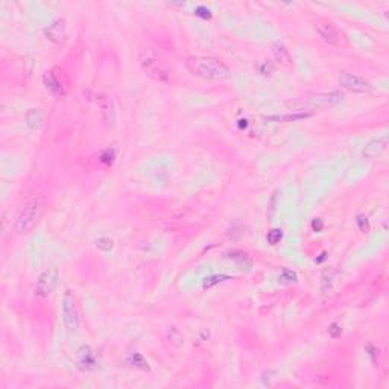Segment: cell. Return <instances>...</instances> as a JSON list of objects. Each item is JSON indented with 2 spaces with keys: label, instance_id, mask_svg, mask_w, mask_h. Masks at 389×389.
Segmentation results:
<instances>
[{
  "label": "cell",
  "instance_id": "cell-4",
  "mask_svg": "<svg viewBox=\"0 0 389 389\" xmlns=\"http://www.w3.org/2000/svg\"><path fill=\"white\" fill-rule=\"evenodd\" d=\"M61 310H62V321L65 328L70 333H76L79 330L81 325V319H79V312L76 307V301L74 296L70 293V290H65L61 299Z\"/></svg>",
  "mask_w": 389,
  "mask_h": 389
},
{
  "label": "cell",
  "instance_id": "cell-3",
  "mask_svg": "<svg viewBox=\"0 0 389 389\" xmlns=\"http://www.w3.org/2000/svg\"><path fill=\"white\" fill-rule=\"evenodd\" d=\"M44 199L43 198H33L27 201L23 208L20 210L15 222H14V231L17 234H26L29 232L43 217L44 213Z\"/></svg>",
  "mask_w": 389,
  "mask_h": 389
},
{
  "label": "cell",
  "instance_id": "cell-12",
  "mask_svg": "<svg viewBox=\"0 0 389 389\" xmlns=\"http://www.w3.org/2000/svg\"><path fill=\"white\" fill-rule=\"evenodd\" d=\"M315 29L318 32V35L328 44H337L339 43V30L334 27V24H331L330 21H318L315 24Z\"/></svg>",
  "mask_w": 389,
  "mask_h": 389
},
{
  "label": "cell",
  "instance_id": "cell-16",
  "mask_svg": "<svg viewBox=\"0 0 389 389\" xmlns=\"http://www.w3.org/2000/svg\"><path fill=\"white\" fill-rule=\"evenodd\" d=\"M313 112L312 111H302V109H295V112L292 114H284V115H272L269 117L270 120H278V122H296V120H302L307 117H312Z\"/></svg>",
  "mask_w": 389,
  "mask_h": 389
},
{
  "label": "cell",
  "instance_id": "cell-19",
  "mask_svg": "<svg viewBox=\"0 0 389 389\" xmlns=\"http://www.w3.org/2000/svg\"><path fill=\"white\" fill-rule=\"evenodd\" d=\"M128 363L134 368H138V369H147V360L138 354V353H134L128 357Z\"/></svg>",
  "mask_w": 389,
  "mask_h": 389
},
{
  "label": "cell",
  "instance_id": "cell-15",
  "mask_svg": "<svg viewBox=\"0 0 389 389\" xmlns=\"http://www.w3.org/2000/svg\"><path fill=\"white\" fill-rule=\"evenodd\" d=\"M24 120H26V125L29 129L35 131L38 128H41L43 125V120H44V112L40 109V108H32L26 112L24 115Z\"/></svg>",
  "mask_w": 389,
  "mask_h": 389
},
{
  "label": "cell",
  "instance_id": "cell-29",
  "mask_svg": "<svg viewBox=\"0 0 389 389\" xmlns=\"http://www.w3.org/2000/svg\"><path fill=\"white\" fill-rule=\"evenodd\" d=\"M366 351H368V356L371 357V362L377 363V353H378V349L375 346H372V345H366Z\"/></svg>",
  "mask_w": 389,
  "mask_h": 389
},
{
  "label": "cell",
  "instance_id": "cell-8",
  "mask_svg": "<svg viewBox=\"0 0 389 389\" xmlns=\"http://www.w3.org/2000/svg\"><path fill=\"white\" fill-rule=\"evenodd\" d=\"M94 103L99 108L102 122L106 126H112L114 120H115V111H114V103H112L111 97H108L103 93H96L94 94Z\"/></svg>",
  "mask_w": 389,
  "mask_h": 389
},
{
  "label": "cell",
  "instance_id": "cell-26",
  "mask_svg": "<svg viewBox=\"0 0 389 389\" xmlns=\"http://www.w3.org/2000/svg\"><path fill=\"white\" fill-rule=\"evenodd\" d=\"M100 161H102L103 164H106V166L112 164V161H114V150H112V149L103 150L102 155H100Z\"/></svg>",
  "mask_w": 389,
  "mask_h": 389
},
{
  "label": "cell",
  "instance_id": "cell-11",
  "mask_svg": "<svg viewBox=\"0 0 389 389\" xmlns=\"http://www.w3.org/2000/svg\"><path fill=\"white\" fill-rule=\"evenodd\" d=\"M76 362H77V366L82 371H91V369H94L97 366V360H96L94 351L88 345H82L76 351Z\"/></svg>",
  "mask_w": 389,
  "mask_h": 389
},
{
  "label": "cell",
  "instance_id": "cell-9",
  "mask_svg": "<svg viewBox=\"0 0 389 389\" xmlns=\"http://www.w3.org/2000/svg\"><path fill=\"white\" fill-rule=\"evenodd\" d=\"M44 35L53 44H62L67 40V27L62 18H55L50 24L44 27Z\"/></svg>",
  "mask_w": 389,
  "mask_h": 389
},
{
  "label": "cell",
  "instance_id": "cell-23",
  "mask_svg": "<svg viewBox=\"0 0 389 389\" xmlns=\"http://www.w3.org/2000/svg\"><path fill=\"white\" fill-rule=\"evenodd\" d=\"M96 246H97L99 249H102V251H109V249H112L114 242H112V239H109V237H100V239L96 240Z\"/></svg>",
  "mask_w": 389,
  "mask_h": 389
},
{
  "label": "cell",
  "instance_id": "cell-22",
  "mask_svg": "<svg viewBox=\"0 0 389 389\" xmlns=\"http://www.w3.org/2000/svg\"><path fill=\"white\" fill-rule=\"evenodd\" d=\"M281 239H283V232H281V229H278V228H274V229H270V231L266 234V240H267V243H270V245L280 243Z\"/></svg>",
  "mask_w": 389,
  "mask_h": 389
},
{
  "label": "cell",
  "instance_id": "cell-27",
  "mask_svg": "<svg viewBox=\"0 0 389 389\" xmlns=\"http://www.w3.org/2000/svg\"><path fill=\"white\" fill-rule=\"evenodd\" d=\"M340 334H342V328H340V325H339V324H336V322H333V324L328 327V336H330L331 339H337Z\"/></svg>",
  "mask_w": 389,
  "mask_h": 389
},
{
  "label": "cell",
  "instance_id": "cell-5",
  "mask_svg": "<svg viewBox=\"0 0 389 389\" xmlns=\"http://www.w3.org/2000/svg\"><path fill=\"white\" fill-rule=\"evenodd\" d=\"M58 269L56 267H47L46 270H43L35 283V296L38 298H47L56 287L58 284Z\"/></svg>",
  "mask_w": 389,
  "mask_h": 389
},
{
  "label": "cell",
  "instance_id": "cell-28",
  "mask_svg": "<svg viewBox=\"0 0 389 389\" xmlns=\"http://www.w3.org/2000/svg\"><path fill=\"white\" fill-rule=\"evenodd\" d=\"M194 14H196L198 17L204 18V20L211 18V11H210L208 8H205V6H198V8L194 9Z\"/></svg>",
  "mask_w": 389,
  "mask_h": 389
},
{
  "label": "cell",
  "instance_id": "cell-20",
  "mask_svg": "<svg viewBox=\"0 0 389 389\" xmlns=\"http://www.w3.org/2000/svg\"><path fill=\"white\" fill-rule=\"evenodd\" d=\"M167 337H169V339H170V342H172V343H175L176 346L182 345V342H184L182 334H181V333H179V330H178V328H175V327H169V330H167Z\"/></svg>",
  "mask_w": 389,
  "mask_h": 389
},
{
  "label": "cell",
  "instance_id": "cell-21",
  "mask_svg": "<svg viewBox=\"0 0 389 389\" xmlns=\"http://www.w3.org/2000/svg\"><path fill=\"white\" fill-rule=\"evenodd\" d=\"M278 194H280V191L275 190L272 193L269 202H267V216L269 217H274V214H275V210H277V205H278Z\"/></svg>",
  "mask_w": 389,
  "mask_h": 389
},
{
  "label": "cell",
  "instance_id": "cell-18",
  "mask_svg": "<svg viewBox=\"0 0 389 389\" xmlns=\"http://www.w3.org/2000/svg\"><path fill=\"white\" fill-rule=\"evenodd\" d=\"M226 280H231L229 275H225V274H214V275H210V277H205L202 280V287L204 289H211L213 286L222 283V281H226Z\"/></svg>",
  "mask_w": 389,
  "mask_h": 389
},
{
  "label": "cell",
  "instance_id": "cell-1",
  "mask_svg": "<svg viewBox=\"0 0 389 389\" xmlns=\"http://www.w3.org/2000/svg\"><path fill=\"white\" fill-rule=\"evenodd\" d=\"M185 68L198 77L208 81H223L229 77V68L220 59L213 56H188L185 59Z\"/></svg>",
  "mask_w": 389,
  "mask_h": 389
},
{
  "label": "cell",
  "instance_id": "cell-30",
  "mask_svg": "<svg viewBox=\"0 0 389 389\" xmlns=\"http://www.w3.org/2000/svg\"><path fill=\"white\" fill-rule=\"evenodd\" d=\"M322 228H324V220L321 217H316V219L312 220V229L313 231H322Z\"/></svg>",
  "mask_w": 389,
  "mask_h": 389
},
{
  "label": "cell",
  "instance_id": "cell-7",
  "mask_svg": "<svg viewBox=\"0 0 389 389\" xmlns=\"http://www.w3.org/2000/svg\"><path fill=\"white\" fill-rule=\"evenodd\" d=\"M342 100H343V94L340 91H330V93H319L316 96H312L308 100L304 102V105L312 108H330V106H336Z\"/></svg>",
  "mask_w": 389,
  "mask_h": 389
},
{
  "label": "cell",
  "instance_id": "cell-6",
  "mask_svg": "<svg viewBox=\"0 0 389 389\" xmlns=\"http://www.w3.org/2000/svg\"><path fill=\"white\" fill-rule=\"evenodd\" d=\"M339 84L342 88L351 91V93H359V94H365L371 91V84L368 81H365L363 77L348 73V71H340L339 74Z\"/></svg>",
  "mask_w": 389,
  "mask_h": 389
},
{
  "label": "cell",
  "instance_id": "cell-25",
  "mask_svg": "<svg viewBox=\"0 0 389 389\" xmlns=\"http://www.w3.org/2000/svg\"><path fill=\"white\" fill-rule=\"evenodd\" d=\"M356 222H357V225H359V229H360V231H363V232L369 231V220H368V217H366L365 214H357Z\"/></svg>",
  "mask_w": 389,
  "mask_h": 389
},
{
  "label": "cell",
  "instance_id": "cell-24",
  "mask_svg": "<svg viewBox=\"0 0 389 389\" xmlns=\"http://www.w3.org/2000/svg\"><path fill=\"white\" fill-rule=\"evenodd\" d=\"M296 278H298L296 272H293V270H290V269H283V270H281V274H280V280H281V281H284V283L296 281Z\"/></svg>",
  "mask_w": 389,
  "mask_h": 389
},
{
  "label": "cell",
  "instance_id": "cell-14",
  "mask_svg": "<svg viewBox=\"0 0 389 389\" xmlns=\"http://www.w3.org/2000/svg\"><path fill=\"white\" fill-rule=\"evenodd\" d=\"M43 81H44L46 88H47L50 93H53V94H62V93H64L62 82H61V79L58 77V74L55 73V70L47 71V73L44 74Z\"/></svg>",
  "mask_w": 389,
  "mask_h": 389
},
{
  "label": "cell",
  "instance_id": "cell-2",
  "mask_svg": "<svg viewBox=\"0 0 389 389\" xmlns=\"http://www.w3.org/2000/svg\"><path fill=\"white\" fill-rule=\"evenodd\" d=\"M138 64H140L141 70L150 79H153L157 82H161V84H167L170 81V76H172L170 67L152 49H147V47L140 49V52H138Z\"/></svg>",
  "mask_w": 389,
  "mask_h": 389
},
{
  "label": "cell",
  "instance_id": "cell-13",
  "mask_svg": "<svg viewBox=\"0 0 389 389\" xmlns=\"http://www.w3.org/2000/svg\"><path fill=\"white\" fill-rule=\"evenodd\" d=\"M272 53H274L275 61H277L280 65H283V67H290V65H292V56H290V53H289V49H287L283 43H280V41L274 43V46H272Z\"/></svg>",
  "mask_w": 389,
  "mask_h": 389
},
{
  "label": "cell",
  "instance_id": "cell-17",
  "mask_svg": "<svg viewBox=\"0 0 389 389\" xmlns=\"http://www.w3.org/2000/svg\"><path fill=\"white\" fill-rule=\"evenodd\" d=\"M334 278H336V269H333V267L325 269L322 272V277H321V292L327 293L331 289V286L334 283Z\"/></svg>",
  "mask_w": 389,
  "mask_h": 389
},
{
  "label": "cell",
  "instance_id": "cell-10",
  "mask_svg": "<svg viewBox=\"0 0 389 389\" xmlns=\"http://www.w3.org/2000/svg\"><path fill=\"white\" fill-rule=\"evenodd\" d=\"M386 146H387V134L384 132V134H381V135L374 137L372 140H369V141L366 143V146L363 147L362 153H363L365 158L372 160V158L380 157V155L386 150Z\"/></svg>",
  "mask_w": 389,
  "mask_h": 389
}]
</instances>
